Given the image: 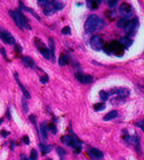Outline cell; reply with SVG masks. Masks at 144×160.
Listing matches in <instances>:
<instances>
[{
    "mask_svg": "<svg viewBox=\"0 0 144 160\" xmlns=\"http://www.w3.org/2000/svg\"><path fill=\"white\" fill-rule=\"evenodd\" d=\"M89 44H91V48H93L95 51H102L104 42H103V38H100V36H92L91 40H89Z\"/></svg>",
    "mask_w": 144,
    "mask_h": 160,
    "instance_id": "cell-4",
    "label": "cell"
},
{
    "mask_svg": "<svg viewBox=\"0 0 144 160\" xmlns=\"http://www.w3.org/2000/svg\"><path fill=\"white\" fill-rule=\"evenodd\" d=\"M53 11H55V9H53L52 2H48V3L45 4V7H44V13H45V15H51Z\"/></svg>",
    "mask_w": 144,
    "mask_h": 160,
    "instance_id": "cell-15",
    "label": "cell"
},
{
    "mask_svg": "<svg viewBox=\"0 0 144 160\" xmlns=\"http://www.w3.org/2000/svg\"><path fill=\"white\" fill-rule=\"evenodd\" d=\"M99 4H100V2H93V0H88V2H87V5H88L89 8H92V9L98 8Z\"/></svg>",
    "mask_w": 144,
    "mask_h": 160,
    "instance_id": "cell-21",
    "label": "cell"
},
{
    "mask_svg": "<svg viewBox=\"0 0 144 160\" xmlns=\"http://www.w3.org/2000/svg\"><path fill=\"white\" fill-rule=\"evenodd\" d=\"M115 118H118V111H111V112H108L104 116V120H105V122H108V120H112Z\"/></svg>",
    "mask_w": 144,
    "mask_h": 160,
    "instance_id": "cell-17",
    "label": "cell"
},
{
    "mask_svg": "<svg viewBox=\"0 0 144 160\" xmlns=\"http://www.w3.org/2000/svg\"><path fill=\"white\" fill-rule=\"evenodd\" d=\"M59 64H60V65H65V64H67V58H65V55H62V56H60Z\"/></svg>",
    "mask_w": 144,
    "mask_h": 160,
    "instance_id": "cell-27",
    "label": "cell"
},
{
    "mask_svg": "<svg viewBox=\"0 0 144 160\" xmlns=\"http://www.w3.org/2000/svg\"><path fill=\"white\" fill-rule=\"evenodd\" d=\"M107 48H109V49H107V53H115L116 56H122L123 55V49H122L123 47L119 44V42L109 43Z\"/></svg>",
    "mask_w": 144,
    "mask_h": 160,
    "instance_id": "cell-3",
    "label": "cell"
},
{
    "mask_svg": "<svg viewBox=\"0 0 144 160\" xmlns=\"http://www.w3.org/2000/svg\"><path fill=\"white\" fill-rule=\"evenodd\" d=\"M138 25H139V22H138V19L132 20V22H131V20H129V23H128V24H127V27H126L124 29H126V31L128 32V33H131V35H132V33L135 32L136 29H138Z\"/></svg>",
    "mask_w": 144,
    "mask_h": 160,
    "instance_id": "cell-10",
    "label": "cell"
},
{
    "mask_svg": "<svg viewBox=\"0 0 144 160\" xmlns=\"http://www.w3.org/2000/svg\"><path fill=\"white\" fill-rule=\"evenodd\" d=\"M9 15L12 16V19L15 20L16 25L19 27V28L22 29H31V24L28 23V20H27L25 15H23L20 11H18V9H15V11H9Z\"/></svg>",
    "mask_w": 144,
    "mask_h": 160,
    "instance_id": "cell-2",
    "label": "cell"
},
{
    "mask_svg": "<svg viewBox=\"0 0 144 160\" xmlns=\"http://www.w3.org/2000/svg\"><path fill=\"white\" fill-rule=\"evenodd\" d=\"M105 108V104L104 103H99V104H95L93 105V109L95 111H100V109H104Z\"/></svg>",
    "mask_w": 144,
    "mask_h": 160,
    "instance_id": "cell-25",
    "label": "cell"
},
{
    "mask_svg": "<svg viewBox=\"0 0 144 160\" xmlns=\"http://www.w3.org/2000/svg\"><path fill=\"white\" fill-rule=\"evenodd\" d=\"M49 129H51L53 133H56V127H55V125H51V127H49Z\"/></svg>",
    "mask_w": 144,
    "mask_h": 160,
    "instance_id": "cell-35",
    "label": "cell"
},
{
    "mask_svg": "<svg viewBox=\"0 0 144 160\" xmlns=\"http://www.w3.org/2000/svg\"><path fill=\"white\" fill-rule=\"evenodd\" d=\"M104 25H105V23L102 18H99L98 15H89L88 19L85 20L84 28L87 32H96L99 29H102Z\"/></svg>",
    "mask_w": 144,
    "mask_h": 160,
    "instance_id": "cell-1",
    "label": "cell"
},
{
    "mask_svg": "<svg viewBox=\"0 0 144 160\" xmlns=\"http://www.w3.org/2000/svg\"><path fill=\"white\" fill-rule=\"evenodd\" d=\"M0 39H2L5 44H11V45L15 44V38H13V36L8 31L3 29L2 27H0Z\"/></svg>",
    "mask_w": 144,
    "mask_h": 160,
    "instance_id": "cell-5",
    "label": "cell"
},
{
    "mask_svg": "<svg viewBox=\"0 0 144 160\" xmlns=\"http://www.w3.org/2000/svg\"><path fill=\"white\" fill-rule=\"evenodd\" d=\"M38 159V151L36 149H32L31 151V160H36Z\"/></svg>",
    "mask_w": 144,
    "mask_h": 160,
    "instance_id": "cell-29",
    "label": "cell"
},
{
    "mask_svg": "<svg viewBox=\"0 0 144 160\" xmlns=\"http://www.w3.org/2000/svg\"><path fill=\"white\" fill-rule=\"evenodd\" d=\"M75 78L79 83H82V84H89V83L93 82V78L91 75H84V73H80V72L75 73Z\"/></svg>",
    "mask_w": 144,
    "mask_h": 160,
    "instance_id": "cell-6",
    "label": "cell"
},
{
    "mask_svg": "<svg viewBox=\"0 0 144 160\" xmlns=\"http://www.w3.org/2000/svg\"><path fill=\"white\" fill-rule=\"evenodd\" d=\"M100 98H102V100H107V99L109 98V92L102 91V92H100Z\"/></svg>",
    "mask_w": 144,
    "mask_h": 160,
    "instance_id": "cell-28",
    "label": "cell"
},
{
    "mask_svg": "<svg viewBox=\"0 0 144 160\" xmlns=\"http://www.w3.org/2000/svg\"><path fill=\"white\" fill-rule=\"evenodd\" d=\"M48 43H49V53H51V60L55 59V44H53V40L52 39H48Z\"/></svg>",
    "mask_w": 144,
    "mask_h": 160,
    "instance_id": "cell-16",
    "label": "cell"
},
{
    "mask_svg": "<svg viewBox=\"0 0 144 160\" xmlns=\"http://www.w3.org/2000/svg\"><path fill=\"white\" fill-rule=\"evenodd\" d=\"M62 142L64 143V144H67V145H71L72 139H71V136H63V138H62Z\"/></svg>",
    "mask_w": 144,
    "mask_h": 160,
    "instance_id": "cell-23",
    "label": "cell"
},
{
    "mask_svg": "<svg viewBox=\"0 0 144 160\" xmlns=\"http://www.w3.org/2000/svg\"><path fill=\"white\" fill-rule=\"evenodd\" d=\"M40 147H42V151H43V153H48L49 151H51V147H49V145L40 144Z\"/></svg>",
    "mask_w": 144,
    "mask_h": 160,
    "instance_id": "cell-26",
    "label": "cell"
},
{
    "mask_svg": "<svg viewBox=\"0 0 144 160\" xmlns=\"http://www.w3.org/2000/svg\"><path fill=\"white\" fill-rule=\"evenodd\" d=\"M0 135H2V136H3V138H7V136H8V135H9V132H8V131H5V129H3V131H2V132H0Z\"/></svg>",
    "mask_w": 144,
    "mask_h": 160,
    "instance_id": "cell-32",
    "label": "cell"
},
{
    "mask_svg": "<svg viewBox=\"0 0 144 160\" xmlns=\"http://www.w3.org/2000/svg\"><path fill=\"white\" fill-rule=\"evenodd\" d=\"M119 44L122 45L123 48H128V47H131V44H132V40H131V38H122Z\"/></svg>",
    "mask_w": 144,
    "mask_h": 160,
    "instance_id": "cell-14",
    "label": "cell"
},
{
    "mask_svg": "<svg viewBox=\"0 0 144 160\" xmlns=\"http://www.w3.org/2000/svg\"><path fill=\"white\" fill-rule=\"evenodd\" d=\"M56 152L59 153V156H60V158H62V159H64V156H65V151L62 148V147H56Z\"/></svg>",
    "mask_w": 144,
    "mask_h": 160,
    "instance_id": "cell-24",
    "label": "cell"
},
{
    "mask_svg": "<svg viewBox=\"0 0 144 160\" xmlns=\"http://www.w3.org/2000/svg\"><path fill=\"white\" fill-rule=\"evenodd\" d=\"M40 135H42V139L43 140H47V127H45V124H42L40 125Z\"/></svg>",
    "mask_w": 144,
    "mask_h": 160,
    "instance_id": "cell-19",
    "label": "cell"
},
{
    "mask_svg": "<svg viewBox=\"0 0 144 160\" xmlns=\"http://www.w3.org/2000/svg\"><path fill=\"white\" fill-rule=\"evenodd\" d=\"M0 51H2V53H3V55H4V56H7V53H5V51H4V49H3V48L0 49Z\"/></svg>",
    "mask_w": 144,
    "mask_h": 160,
    "instance_id": "cell-38",
    "label": "cell"
},
{
    "mask_svg": "<svg viewBox=\"0 0 144 160\" xmlns=\"http://www.w3.org/2000/svg\"><path fill=\"white\" fill-rule=\"evenodd\" d=\"M15 79H16V82H18V84H19V87H20V89H22V91H23V93H24V96H25L27 99H29V98H31V95H29V92L27 91V88H25V87L22 84V82H20V80H19V75H18V73H16V72H15Z\"/></svg>",
    "mask_w": 144,
    "mask_h": 160,
    "instance_id": "cell-13",
    "label": "cell"
},
{
    "mask_svg": "<svg viewBox=\"0 0 144 160\" xmlns=\"http://www.w3.org/2000/svg\"><path fill=\"white\" fill-rule=\"evenodd\" d=\"M108 5L111 7V8H113V7L118 5V2H108Z\"/></svg>",
    "mask_w": 144,
    "mask_h": 160,
    "instance_id": "cell-33",
    "label": "cell"
},
{
    "mask_svg": "<svg viewBox=\"0 0 144 160\" xmlns=\"http://www.w3.org/2000/svg\"><path fill=\"white\" fill-rule=\"evenodd\" d=\"M20 8H22V9H24V11H27V12H29V13H32V15L35 16L36 19H38V20H40V18H39L38 15H36V12H35V11H32L31 8H27V7H25L24 4H23V3H20Z\"/></svg>",
    "mask_w": 144,
    "mask_h": 160,
    "instance_id": "cell-20",
    "label": "cell"
},
{
    "mask_svg": "<svg viewBox=\"0 0 144 160\" xmlns=\"http://www.w3.org/2000/svg\"><path fill=\"white\" fill-rule=\"evenodd\" d=\"M23 107H24L25 111H28V107H27V103H25V102H23Z\"/></svg>",
    "mask_w": 144,
    "mask_h": 160,
    "instance_id": "cell-36",
    "label": "cell"
},
{
    "mask_svg": "<svg viewBox=\"0 0 144 160\" xmlns=\"http://www.w3.org/2000/svg\"><path fill=\"white\" fill-rule=\"evenodd\" d=\"M120 13H122L124 18H128L131 16L132 13V7L128 4V3H123V4H120Z\"/></svg>",
    "mask_w": 144,
    "mask_h": 160,
    "instance_id": "cell-9",
    "label": "cell"
},
{
    "mask_svg": "<svg viewBox=\"0 0 144 160\" xmlns=\"http://www.w3.org/2000/svg\"><path fill=\"white\" fill-rule=\"evenodd\" d=\"M47 160H51V159H47Z\"/></svg>",
    "mask_w": 144,
    "mask_h": 160,
    "instance_id": "cell-39",
    "label": "cell"
},
{
    "mask_svg": "<svg viewBox=\"0 0 144 160\" xmlns=\"http://www.w3.org/2000/svg\"><path fill=\"white\" fill-rule=\"evenodd\" d=\"M88 155H89V158H91L92 160H102L103 159V152L100 151V149L98 148H89L88 149Z\"/></svg>",
    "mask_w": 144,
    "mask_h": 160,
    "instance_id": "cell-8",
    "label": "cell"
},
{
    "mask_svg": "<svg viewBox=\"0 0 144 160\" xmlns=\"http://www.w3.org/2000/svg\"><path fill=\"white\" fill-rule=\"evenodd\" d=\"M29 120H31L32 123H35V116H32V115H31V116H29Z\"/></svg>",
    "mask_w": 144,
    "mask_h": 160,
    "instance_id": "cell-37",
    "label": "cell"
},
{
    "mask_svg": "<svg viewBox=\"0 0 144 160\" xmlns=\"http://www.w3.org/2000/svg\"><path fill=\"white\" fill-rule=\"evenodd\" d=\"M136 125H138L139 128L144 132V120H140V122H138V123H136Z\"/></svg>",
    "mask_w": 144,
    "mask_h": 160,
    "instance_id": "cell-30",
    "label": "cell"
},
{
    "mask_svg": "<svg viewBox=\"0 0 144 160\" xmlns=\"http://www.w3.org/2000/svg\"><path fill=\"white\" fill-rule=\"evenodd\" d=\"M40 82H42V83H47V82H48V76H43V78H40Z\"/></svg>",
    "mask_w": 144,
    "mask_h": 160,
    "instance_id": "cell-34",
    "label": "cell"
},
{
    "mask_svg": "<svg viewBox=\"0 0 144 160\" xmlns=\"http://www.w3.org/2000/svg\"><path fill=\"white\" fill-rule=\"evenodd\" d=\"M128 23H129V19H128V18H122V19H120L119 22H118V25L120 27V28H126Z\"/></svg>",
    "mask_w": 144,
    "mask_h": 160,
    "instance_id": "cell-18",
    "label": "cell"
},
{
    "mask_svg": "<svg viewBox=\"0 0 144 160\" xmlns=\"http://www.w3.org/2000/svg\"><path fill=\"white\" fill-rule=\"evenodd\" d=\"M22 62L23 64H24L25 67H28V68H32V69H36V64L35 62L29 58V56H24V58H22Z\"/></svg>",
    "mask_w": 144,
    "mask_h": 160,
    "instance_id": "cell-11",
    "label": "cell"
},
{
    "mask_svg": "<svg viewBox=\"0 0 144 160\" xmlns=\"http://www.w3.org/2000/svg\"><path fill=\"white\" fill-rule=\"evenodd\" d=\"M63 33H64V35H69V33H71V29L68 28V27H65V28H63V31H62Z\"/></svg>",
    "mask_w": 144,
    "mask_h": 160,
    "instance_id": "cell-31",
    "label": "cell"
},
{
    "mask_svg": "<svg viewBox=\"0 0 144 160\" xmlns=\"http://www.w3.org/2000/svg\"><path fill=\"white\" fill-rule=\"evenodd\" d=\"M113 92H115L118 96H120V99H124V98H127V96L129 95V89L128 88H118V89H115Z\"/></svg>",
    "mask_w": 144,
    "mask_h": 160,
    "instance_id": "cell-12",
    "label": "cell"
},
{
    "mask_svg": "<svg viewBox=\"0 0 144 160\" xmlns=\"http://www.w3.org/2000/svg\"><path fill=\"white\" fill-rule=\"evenodd\" d=\"M35 43H36V45H38V49H39V52L42 53L43 56H44L45 59H51V53H49V49L47 48V47L43 44L42 42H40V40H38L36 39L35 40Z\"/></svg>",
    "mask_w": 144,
    "mask_h": 160,
    "instance_id": "cell-7",
    "label": "cell"
},
{
    "mask_svg": "<svg viewBox=\"0 0 144 160\" xmlns=\"http://www.w3.org/2000/svg\"><path fill=\"white\" fill-rule=\"evenodd\" d=\"M52 5H53V9H63V7H64V4L60 2H52Z\"/></svg>",
    "mask_w": 144,
    "mask_h": 160,
    "instance_id": "cell-22",
    "label": "cell"
}]
</instances>
